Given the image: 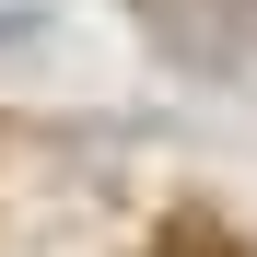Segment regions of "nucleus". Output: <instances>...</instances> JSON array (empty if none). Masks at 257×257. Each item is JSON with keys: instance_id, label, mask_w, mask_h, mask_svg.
Segmentation results:
<instances>
[{"instance_id": "nucleus-1", "label": "nucleus", "mask_w": 257, "mask_h": 257, "mask_svg": "<svg viewBox=\"0 0 257 257\" xmlns=\"http://www.w3.org/2000/svg\"><path fill=\"white\" fill-rule=\"evenodd\" d=\"M152 257H245V245H234V234H222V222H176V234H164V245H152Z\"/></svg>"}]
</instances>
